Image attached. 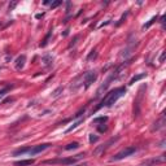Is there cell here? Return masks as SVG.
I'll return each mask as SVG.
<instances>
[{
  "label": "cell",
  "mask_w": 166,
  "mask_h": 166,
  "mask_svg": "<svg viewBox=\"0 0 166 166\" xmlns=\"http://www.w3.org/2000/svg\"><path fill=\"white\" fill-rule=\"evenodd\" d=\"M79 148V143H77V141H73V143H69L65 147V150H73V149H77Z\"/></svg>",
  "instance_id": "12"
},
{
  "label": "cell",
  "mask_w": 166,
  "mask_h": 166,
  "mask_svg": "<svg viewBox=\"0 0 166 166\" xmlns=\"http://www.w3.org/2000/svg\"><path fill=\"white\" fill-rule=\"evenodd\" d=\"M154 21H157V16H156V17H153L152 19H150V21L148 22V23H145V25H143V29H148L150 25H152V23L154 22Z\"/></svg>",
  "instance_id": "19"
},
{
  "label": "cell",
  "mask_w": 166,
  "mask_h": 166,
  "mask_svg": "<svg viewBox=\"0 0 166 166\" xmlns=\"http://www.w3.org/2000/svg\"><path fill=\"white\" fill-rule=\"evenodd\" d=\"M97 140H99V136H94V134L90 135V143H91V144H92V143H96Z\"/></svg>",
  "instance_id": "21"
},
{
  "label": "cell",
  "mask_w": 166,
  "mask_h": 166,
  "mask_svg": "<svg viewBox=\"0 0 166 166\" xmlns=\"http://www.w3.org/2000/svg\"><path fill=\"white\" fill-rule=\"evenodd\" d=\"M136 150H138V148H136V147H127V148H125L123 150L118 152L116 156H113V157L110 158V161H112V162H114V161H121V160H123L126 157H129V156H131L133 153H135Z\"/></svg>",
  "instance_id": "3"
},
{
  "label": "cell",
  "mask_w": 166,
  "mask_h": 166,
  "mask_svg": "<svg viewBox=\"0 0 166 166\" xmlns=\"http://www.w3.org/2000/svg\"><path fill=\"white\" fill-rule=\"evenodd\" d=\"M85 154H77L75 157H67V158H56V160H48V161H44V164H52V165H56V164H61V165H73L75 164L79 158H83Z\"/></svg>",
  "instance_id": "2"
},
{
  "label": "cell",
  "mask_w": 166,
  "mask_h": 166,
  "mask_svg": "<svg viewBox=\"0 0 166 166\" xmlns=\"http://www.w3.org/2000/svg\"><path fill=\"white\" fill-rule=\"evenodd\" d=\"M108 121V117H100V118H95L94 122L95 123H97V122H106Z\"/></svg>",
  "instance_id": "22"
},
{
  "label": "cell",
  "mask_w": 166,
  "mask_h": 166,
  "mask_svg": "<svg viewBox=\"0 0 166 166\" xmlns=\"http://www.w3.org/2000/svg\"><path fill=\"white\" fill-rule=\"evenodd\" d=\"M164 126H165V116L162 114V116H161V118L158 119V121H156L154 122V126H153V131L154 130H160V129H162L164 127Z\"/></svg>",
  "instance_id": "9"
},
{
  "label": "cell",
  "mask_w": 166,
  "mask_h": 166,
  "mask_svg": "<svg viewBox=\"0 0 166 166\" xmlns=\"http://www.w3.org/2000/svg\"><path fill=\"white\" fill-rule=\"evenodd\" d=\"M143 78H145V74H139V75H136V77H134L133 79L130 81L129 85H134L135 82H138V81H140V79H143Z\"/></svg>",
  "instance_id": "16"
},
{
  "label": "cell",
  "mask_w": 166,
  "mask_h": 166,
  "mask_svg": "<svg viewBox=\"0 0 166 166\" xmlns=\"http://www.w3.org/2000/svg\"><path fill=\"white\" fill-rule=\"evenodd\" d=\"M125 92H126L125 87H118V88L112 90L110 92H108V94L102 97V100L100 101V104L96 106V110L104 108V106H112L117 100L119 99V97H122L125 95Z\"/></svg>",
  "instance_id": "1"
},
{
  "label": "cell",
  "mask_w": 166,
  "mask_h": 166,
  "mask_svg": "<svg viewBox=\"0 0 166 166\" xmlns=\"http://www.w3.org/2000/svg\"><path fill=\"white\" fill-rule=\"evenodd\" d=\"M96 79H97V73L95 70L87 71L86 74H83V86H85V88H88L92 83L96 82Z\"/></svg>",
  "instance_id": "5"
},
{
  "label": "cell",
  "mask_w": 166,
  "mask_h": 166,
  "mask_svg": "<svg viewBox=\"0 0 166 166\" xmlns=\"http://www.w3.org/2000/svg\"><path fill=\"white\" fill-rule=\"evenodd\" d=\"M60 92H62V87H58L57 90L53 91V92H52V96H53V97H57L58 95H60Z\"/></svg>",
  "instance_id": "20"
},
{
  "label": "cell",
  "mask_w": 166,
  "mask_h": 166,
  "mask_svg": "<svg viewBox=\"0 0 166 166\" xmlns=\"http://www.w3.org/2000/svg\"><path fill=\"white\" fill-rule=\"evenodd\" d=\"M43 16H44V14H43V13H42V14H36V16H35V17H36L38 19H40V18H42Z\"/></svg>",
  "instance_id": "26"
},
{
  "label": "cell",
  "mask_w": 166,
  "mask_h": 166,
  "mask_svg": "<svg viewBox=\"0 0 166 166\" xmlns=\"http://www.w3.org/2000/svg\"><path fill=\"white\" fill-rule=\"evenodd\" d=\"M127 14H129V12H126V13L123 14V16H122V17H121V19H119V21H118V22H117V26H118V25H121V22H123V19L126 18V16H127Z\"/></svg>",
  "instance_id": "23"
},
{
  "label": "cell",
  "mask_w": 166,
  "mask_h": 166,
  "mask_svg": "<svg viewBox=\"0 0 166 166\" xmlns=\"http://www.w3.org/2000/svg\"><path fill=\"white\" fill-rule=\"evenodd\" d=\"M96 56H97V52L94 50V51H91V53L88 56H87V61H90V60H92V58H96Z\"/></svg>",
  "instance_id": "18"
},
{
  "label": "cell",
  "mask_w": 166,
  "mask_h": 166,
  "mask_svg": "<svg viewBox=\"0 0 166 166\" xmlns=\"http://www.w3.org/2000/svg\"><path fill=\"white\" fill-rule=\"evenodd\" d=\"M12 87H13V86H7V87H4V88H2V90H0V100H2L3 97L5 96V95L8 94L9 91H11V88H12Z\"/></svg>",
  "instance_id": "14"
},
{
  "label": "cell",
  "mask_w": 166,
  "mask_h": 166,
  "mask_svg": "<svg viewBox=\"0 0 166 166\" xmlns=\"http://www.w3.org/2000/svg\"><path fill=\"white\" fill-rule=\"evenodd\" d=\"M82 122H83V118H81L79 121H77V122H74V123H73V125L70 126V127H69V129H66V131H65V133L67 134V133H70V131H73V130H74V129H77V127H78V126H79V125L82 123Z\"/></svg>",
  "instance_id": "13"
},
{
  "label": "cell",
  "mask_w": 166,
  "mask_h": 166,
  "mask_svg": "<svg viewBox=\"0 0 166 166\" xmlns=\"http://www.w3.org/2000/svg\"><path fill=\"white\" fill-rule=\"evenodd\" d=\"M119 70H121V67H118L116 71H113V73H110V75L108 77V79H106L105 82H104V85H101L100 87H99V90H97V94H96V96L99 97V96H101L102 95V92L104 91H106V88L110 86V82L113 81V79H116V77L118 75V73H119Z\"/></svg>",
  "instance_id": "4"
},
{
  "label": "cell",
  "mask_w": 166,
  "mask_h": 166,
  "mask_svg": "<svg viewBox=\"0 0 166 166\" xmlns=\"http://www.w3.org/2000/svg\"><path fill=\"white\" fill-rule=\"evenodd\" d=\"M51 147V144L50 143H44V144H39V145H34V147L30 148V150H29V154L30 156H35L38 153H40L43 152V150H46Z\"/></svg>",
  "instance_id": "6"
},
{
  "label": "cell",
  "mask_w": 166,
  "mask_h": 166,
  "mask_svg": "<svg viewBox=\"0 0 166 166\" xmlns=\"http://www.w3.org/2000/svg\"><path fill=\"white\" fill-rule=\"evenodd\" d=\"M25 61H26V56L25 55H21L16 58V69L17 70H21L23 66H25Z\"/></svg>",
  "instance_id": "7"
},
{
  "label": "cell",
  "mask_w": 166,
  "mask_h": 166,
  "mask_svg": "<svg viewBox=\"0 0 166 166\" xmlns=\"http://www.w3.org/2000/svg\"><path fill=\"white\" fill-rule=\"evenodd\" d=\"M87 164H79V165H75V166H86Z\"/></svg>",
  "instance_id": "27"
},
{
  "label": "cell",
  "mask_w": 166,
  "mask_h": 166,
  "mask_svg": "<svg viewBox=\"0 0 166 166\" xmlns=\"http://www.w3.org/2000/svg\"><path fill=\"white\" fill-rule=\"evenodd\" d=\"M51 34H52V30H51L50 33H48V34H47V36H46V39H44V40H43V43H40V47H46V46L48 44V39H50V36H51Z\"/></svg>",
  "instance_id": "17"
},
{
  "label": "cell",
  "mask_w": 166,
  "mask_h": 166,
  "mask_svg": "<svg viewBox=\"0 0 166 166\" xmlns=\"http://www.w3.org/2000/svg\"><path fill=\"white\" fill-rule=\"evenodd\" d=\"M34 161L33 158L31 160H21V161H16L14 162V166H30V165H34Z\"/></svg>",
  "instance_id": "10"
},
{
  "label": "cell",
  "mask_w": 166,
  "mask_h": 166,
  "mask_svg": "<svg viewBox=\"0 0 166 166\" xmlns=\"http://www.w3.org/2000/svg\"><path fill=\"white\" fill-rule=\"evenodd\" d=\"M31 147H25V148H19V149H16L13 152V156H19V154H23V153H29V150H30Z\"/></svg>",
  "instance_id": "11"
},
{
  "label": "cell",
  "mask_w": 166,
  "mask_h": 166,
  "mask_svg": "<svg viewBox=\"0 0 166 166\" xmlns=\"http://www.w3.org/2000/svg\"><path fill=\"white\" fill-rule=\"evenodd\" d=\"M164 58H165V52H162V55H161V57H160V62H162Z\"/></svg>",
  "instance_id": "25"
},
{
  "label": "cell",
  "mask_w": 166,
  "mask_h": 166,
  "mask_svg": "<svg viewBox=\"0 0 166 166\" xmlns=\"http://www.w3.org/2000/svg\"><path fill=\"white\" fill-rule=\"evenodd\" d=\"M117 139H118V138H116V139H114V138H112V139L108 141V143H105V145H104V147H100V148H97V149L95 150V154H100L101 152H105V150H106V149H108V148L110 147V144H113V143H114V141H116Z\"/></svg>",
  "instance_id": "8"
},
{
  "label": "cell",
  "mask_w": 166,
  "mask_h": 166,
  "mask_svg": "<svg viewBox=\"0 0 166 166\" xmlns=\"http://www.w3.org/2000/svg\"><path fill=\"white\" fill-rule=\"evenodd\" d=\"M43 61L46 62L47 66H50V65H52V62H53V57L50 56V55H46L44 57H43Z\"/></svg>",
  "instance_id": "15"
},
{
  "label": "cell",
  "mask_w": 166,
  "mask_h": 166,
  "mask_svg": "<svg viewBox=\"0 0 166 166\" xmlns=\"http://www.w3.org/2000/svg\"><path fill=\"white\" fill-rule=\"evenodd\" d=\"M61 4V2H55V3H51V8L52 9H55V8H57L58 5Z\"/></svg>",
  "instance_id": "24"
}]
</instances>
